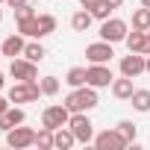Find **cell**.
Returning <instances> with one entry per match:
<instances>
[{
    "mask_svg": "<svg viewBox=\"0 0 150 150\" xmlns=\"http://www.w3.org/2000/svg\"><path fill=\"white\" fill-rule=\"evenodd\" d=\"M106 3H109L112 9H121V6H124V0H106Z\"/></svg>",
    "mask_w": 150,
    "mask_h": 150,
    "instance_id": "32",
    "label": "cell"
},
{
    "mask_svg": "<svg viewBox=\"0 0 150 150\" xmlns=\"http://www.w3.org/2000/svg\"><path fill=\"white\" fill-rule=\"evenodd\" d=\"M91 21H94V15H91L88 9H77V12L71 15V27H74V33H88Z\"/></svg>",
    "mask_w": 150,
    "mask_h": 150,
    "instance_id": "17",
    "label": "cell"
},
{
    "mask_svg": "<svg viewBox=\"0 0 150 150\" xmlns=\"http://www.w3.org/2000/svg\"><path fill=\"white\" fill-rule=\"evenodd\" d=\"M129 103H132L135 112H150V88H135Z\"/></svg>",
    "mask_w": 150,
    "mask_h": 150,
    "instance_id": "19",
    "label": "cell"
},
{
    "mask_svg": "<svg viewBox=\"0 0 150 150\" xmlns=\"http://www.w3.org/2000/svg\"><path fill=\"white\" fill-rule=\"evenodd\" d=\"M144 74H150V53L144 56Z\"/></svg>",
    "mask_w": 150,
    "mask_h": 150,
    "instance_id": "33",
    "label": "cell"
},
{
    "mask_svg": "<svg viewBox=\"0 0 150 150\" xmlns=\"http://www.w3.org/2000/svg\"><path fill=\"white\" fill-rule=\"evenodd\" d=\"M97 103H100V100H97V88H91V86L71 88V91L65 94V106H68L71 112H91Z\"/></svg>",
    "mask_w": 150,
    "mask_h": 150,
    "instance_id": "1",
    "label": "cell"
},
{
    "mask_svg": "<svg viewBox=\"0 0 150 150\" xmlns=\"http://www.w3.org/2000/svg\"><path fill=\"white\" fill-rule=\"evenodd\" d=\"M33 15H38V12H35L30 3H27V6H21V9H15V21H24V18H33Z\"/></svg>",
    "mask_w": 150,
    "mask_h": 150,
    "instance_id": "28",
    "label": "cell"
},
{
    "mask_svg": "<svg viewBox=\"0 0 150 150\" xmlns=\"http://www.w3.org/2000/svg\"><path fill=\"white\" fill-rule=\"evenodd\" d=\"M132 30H141V33L150 30V9L147 6H141V9L132 12Z\"/></svg>",
    "mask_w": 150,
    "mask_h": 150,
    "instance_id": "22",
    "label": "cell"
},
{
    "mask_svg": "<svg viewBox=\"0 0 150 150\" xmlns=\"http://www.w3.org/2000/svg\"><path fill=\"white\" fill-rule=\"evenodd\" d=\"M18 33H21V35H27V38H41L38 15H33V18H24V21H18Z\"/></svg>",
    "mask_w": 150,
    "mask_h": 150,
    "instance_id": "18",
    "label": "cell"
},
{
    "mask_svg": "<svg viewBox=\"0 0 150 150\" xmlns=\"http://www.w3.org/2000/svg\"><path fill=\"white\" fill-rule=\"evenodd\" d=\"M24 56H27L30 62H41V59L47 56V50H44L41 38H38V41H27V47H24Z\"/></svg>",
    "mask_w": 150,
    "mask_h": 150,
    "instance_id": "21",
    "label": "cell"
},
{
    "mask_svg": "<svg viewBox=\"0 0 150 150\" xmlns=\"http://www.w3.org/2000/svg\"><path fill=\"white\" fill-rule=\"evenodd\" d=\"M112 56H115L112 41H103V38H100V41H94V44L86 47V59H88V65H109Z\"/></svg>",
    "mask_w": 150,
    "mask_h": 150,
    "instance_id": "10",
    "label": "cell"
},
{
    "mask_svg": "<svg viewBox=\"0 0 150 150\" xmlns=\"http://www.w3.org/2000/svg\"><path fill=\"white\" fill-rule=\"evenodd\" d=\"M0 3H6V0H0Z\"/></svg>",
    "mask_w": 150,
    "mask_h": 150,
    "instance_id": "37",
    "label": "cell"
},
{
    "mask_svg": "<svg viewBox=\"0 0 150 150\" xmlns=\"http://www.w3.org/2000/svg\"><path fill=\"white\" fill-rule=\"evenodd\" d=\"M3 88H6V74L0 71V91H3Z\"/></svg>",
    "mask_w": 150,
    "mask_h": 150,
    "instance_id": "34",
    "label": "cell"
},
{
    "mask_svg": "<svg viewBox=\"0 0 150 150\" xmlns=\"http://www.w3.org/2000/svg\"><path fill=\"white\" fill-rule=\"evenodd\" d=\"M24 121H27V112H24L18 103H12L3 115H0V129L6 132V129H12V127H18V124H24Z\"/></svg>",
    "mask_w": 150,
    "mask_h": 150,
    "instance_id": "12",
    "label": "cell"
},
{
    "mask_svg": "<svg viewBox=\"0 0 150 150\" xmlns=\"http://www.w3.org/2000/svg\"><path fill=\"white\" fill-rule=\"evenodd\" d=\"M35 147L38 150H50L53 147V129L50 127H38L35 129Z\"/></svg>",
    "mask_w": 150,
    "mask_h": 150,
    "instance_id": "24",
    "label": "cell"
},
{
    "mask_svg": "<svg viewBox=\"0 0 150 150\" xmlns=\"http://www.w3.org/2000/svg\"><path fill=\"white\" fill-rule=\"evenodd\" d=\"M91 15H94V21H106V18H112V6L106 3V0H97V3H94V9H88Z\"/></svg>",
    "mask_w": 150,
    "mask_h": 150,
    "instance_id": "25",
    "label": "cell"
},
{
    "mask_svg": "<svg viewBox=\"0 0 150 150\" xmlns=\"http://www.w3.org/2000/svg\"><path fill=\"white\" fill-rule=\"evenodd\" d=\"M9 77L21 80V83H33L38 80V62H30L27 56H15L9 65Z\"/></svg>",
    "mask_w": 150,
    "mask_h": 150,
    "instance_id": "5",
    "label": "cell"
},
{
    "mask_svg": "<svg viewBox=\"0 0 150 150\" xmlns=\"http://www.w3.org/2000/svg\"><path fill=\"white\" fill-rule=\"evenodd\" d=\"M97 150H124L129 147V141L121 135V129H103V132H94V141H91Z\"/></svg>",
    "mask_w": 150,
    "mask_h": 150,
    "instance_id": "8",
    "label": "cell"
},
{
    "mask_svg": "<svg viewBox=\"0 0 150 150\" xmlns=\"http://www.w3.org/2000/svg\"><path fill=\"white\" fill-rule=\"evenodd\" d=\"M127 35H129V24H127V21H121V18H106V21H100V38H103V41L121 44V41H127Z\"/></svg>",
    "mask_w": 150,
    "mask_h": 150,
    "instance_id": "3",
    "label": "cell"
},
{
    "mask_svg": "<svg viewBox=\"0 0 150 150\" xmlns=\"http://www.w3.org/2000/svg\"><path fill=\"white\" fill-rule=\"evenodd\" d=\"M24 47H27V35L15 33V35H9L3 44H0V53L9 56V59H15V56H24Z\"/></svg>",
    "mask_w": 150,
    "mask_h": 150,
    "instance_id": "13",
    "label": "cell"
},
{
    "mask_svg": "<svg viewBox=\"0 0 150 150\" xmlns=\"http://www.w3.org/2000/svg\"><path fill=\"white\" fill-rule=\"evenodd\" d=\"M147 35H150V30H147Z\"/></svg>",
    "mask_w": 150,
    "mask_h": 150,
    "instance_id": "38",
    "label": "cell"
},
{
    "mask_svg": "<svg viewBox=\"0 0 150 150\" xmlns=\"http://www.w3.org/2000/svg\"><path fill=\"white\" fill-rule=\"evenodd\" d=\"M124 44H127V50H132V53H144V56L150 53V35L141 33V30H132Z\"/></svg>",
    "mask_w": 150,
    "mask_h": 150,
    "instance_id": "14",
    "label": "cell"
},
{
    "mask_svg": "<svg viewBox=\"0 0 150 150\" xmlns=\"http://www.w3.org/2000/svg\"><path fill=\"white\" fill-rule=\"evenodd\" d=\"M0 24H3V3H0Z\"/></svg>",
    "mask_w": 150,
    "mask_h": 150,
    "instance_id": "35",
    "label": "cell"
},
{
    "mask_svg": "<svg viewBox=\"0 0 150 150\" xmlns=\"http://www.w3.org/2000/svg\"><path fill=\"white\" fill-rule=\"evenodd\" d=\"M9 106H12V100H9V97H3V94H0V115H3V112H6Z\"/></svg>",
    "mask_w": 150,
    "mask_h": 150,
    "instance_id": "29",
    "label": "cell"
},
{
    "mask_svg": "<svg viewBox=\"0 0 150 150\" xmlns=\"http://www.w3.org/2000/svg\"><path fill=\"white\" fill-rule=\"evenodd\" d=\"M132 91H135V86H132V77H115L112 80V94L118 97V100H129L132 97Z\"/></svg>",
    "mask_w": 150,
    "mask_h": 150,
    "instance_id": "15",
    "label": "cell"
},
{
    "mask_svg": "<svg viewBox=\"0 0 150 150\" xmlns=\"http://www.w3.org/2000/svg\"><path fill=\"white\" fill-rule=\"evenodd\" d=\"M6 3H9L12 9H21V6H27V3H30V0H6Z\"/></svg>",
    "mask_w": 150,
    "mask_h": 150,
    "instance_id": "30",
    "label": "cell"
},
{
    "mask_svg": "<svg viewBox=\"0 0 150 150\" xmlns=\"http://www.w3.org/2000/svg\"><path fill=\"white\" fill-rule=\"evenodd\" d=\"M94 3H97V0H80V6H83V9H94Z\"/></svg>",
    "mask_w": 150,
    "mask_h": 150,
    "instance_id": "31",
    "label": "cell"
},
{
    "mask_svg": "<svg viewBox=\"0 0 150 150\" xmlns=\"http://www.w3.org/2000/svg\"><path fill=\"white\" fill-rule=\"evenodd\" d=\"M71 132L77 135L80 144H91L94 141V124L88 118V112H71V121H68Z\"/></svg>",
    "mask_w": 150,
    "mask_h": 150,
    "instance_id": "2",
    "label": "cell"
},
{
    "mask_svg": "<svg viewBox=\"0 0 150 150\" xmlns=\"http://www.w3.org/2000/svg\"><path fill=\"white\" fill-rule=\"evenodd\" d=\"M6 144H9L12 150H27V147H33V144H35V129H30V127L18 124V127L6 129Z\"/></svg>",
    "mask_w": 150,
    "mask_h": 150,
    "instance_id": "7",
    "label": "cell"
},
{
    "mask_svg": "<svg viewBox=\"0 0 150 150\" xmlns=\"http://www.w3.org/2000/svg\"><path fill=\"white\" fill-rule=\"evenodd\" d=\"M118 129H121V135H124L129 144H135V138H138V127H135L132 121H118Z\"/></svg>",
    "mask_w": 150,
    "mask_h": 150,
    "instance_id": "26",
    "label": "cell"
},
{
    "mask_svg": "<svg viewBox=\"0 0 150 150\" xmlns=\"http://www.w3.org/2000/svg\"><path fill=\"white\" fill-rule=\"evenodd\" d=\"M38 86H41V94H44V97H56V94H59V88H62V83L53 77V74L41 77V80H38Z\"/></svg>",
    "mask_w": 150,
    "mask_h": 150,
    "instance_id": "20",
    "label": "cell"
},
{
    "mask_svg": "<svg viewBox=\"0 0 150 150\" xmlns=\"http://www.w3.org/2000/svg\"><path fill=\"white\" fill-rule=\"evenodd\" d=\"M38 27H41V38L56 33V18L53 15H38Z\"/></svg>",
    "mask_w": 150,
    "mask_h": 150,
    "instance_id": "27",
    "label": "cell"
},
{
    "mask_svg": "<svg viewBox=\"0 0 150 150\" xmlns=\"http://www.w3.org/2000/svg\"><path fill=\"white\" fill-rule=\"evenodd\" d=\"M71 121V109L65 103H56V106H47L41 112V127H50V129H59V127H68Z\"/></svg>",
    "mask_w": 150,
    "mask_h": 150,
    "instance_id": "9",
    "label": "cell"
},
{
    "mask_svg": "<svg viewBox=\"0 0 150 150\" xmlns=\"http://www.w3.org/2000/svg\"><path fill=\"white\" fill-rule=\"evenodd\" d=\"M121 74L124 77H138V74H144V53H127V56H121Z\"/></svg>",
    "mask_w": 150,
    "mask_h": 150,
    "instance_id": "11",
    "label": "cell"
},
{
    "mask_svg": "<svg viewBox=\"0 0 150 150\" xmlns=\"http://www.w3.org/2000/svg\"><path fill=\"white\" fill-rule=\"evenodd\" d=\"M65 83L71 86V88H80V86H86V68H80V65H74L68 74H65Z\"/></svg>",
    "mask_w": 150,
    "mask_h": 150,
    "instance_id": "23",
    "label": "cell"
},
{
    "mask_svg": "<svg viewBox=\"0 0 150 150\" xmlns=\"http://www.w3.org/2000/svg\"><path fill=\"white\" fill-rule=\"evenodd\" d=\"M112 80H115V74L109 65H88L86 68V86L91 88H112Z\"/></svg>",
    "mask_w": 150,
    "mask_h": 150,
    "instance_id": "6",
    "label": "cell"
},
{
    "mask_svg": "<svg viewBox=\"0 0 150 150\" xmlns=\"http://www.w3.org/2000/svg\"><path fill=\"white\" fill-rule=\"evenodd\" d=\"M0 56H3V53H0Z\"/></svg>",
    "mask_w": 150,
    "mask_h": 150,
    "instance_id": "39",
    "label": "cell"
},
{
    "mask_svg": "<svg viewBox=\"0 0 150 150\" xmlns=\"http://www.w3.org/2000/svg\"><path fill=\"white\" fill-rule=\"evenodd\" d=\"M6 97H9L12 103H33V100L41 97V86H38V80H33V83H21V80H15V86L6 91Z\"/></svg>",
    "mask_w": 150,
    "mask_h": 150,
    "instance_id": "4",
    "label": "cell"
},
{
    "mask_svg": "<svg viewBox=\"0 0 150 150\" xmlns=\"http://www.w3.org/2000/svg\"><path fill=\"white\" fill-rule=\"evenodd\" d=\"M141 6H147V9H150V0H141Z\"/></svg>",
    "mask_w": 150,
    "mask_h": 150,
    "instance_id": "36",
    "label": "cell"
},
{
    "mask_svg": "<svg viewBox=\"0 0 150 150\" xmlns=\"http://www.w3.org/2000/svg\"><path fill=\"white\" fill-rule=\"evenodd\" d=\"M74 144H80V141H77V135L71 132V127H59V129H53V147L68 150V147H74Z\"/></svg>",
    "mask_w": 150,
    "mask_h": 150,
    "instance_id": "16",
    "label": "cell"
}]
</instances>
